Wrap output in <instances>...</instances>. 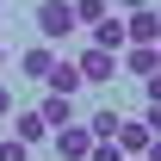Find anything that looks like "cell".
Returning <instances> with one entry per match:
<instances>
[{
	"label": "cell",
	"mask_w": 161,
	"mask_h": 161,
	"mask_svg": "<svg viewBox=\"0 0 161 161\" xmlns=\"http://www.w3.org/2000/svg\"><path fill=\"white\" fill-rule=\"evenodd\" d=\"M13 136H19V142H25V149H37V142H43V136H50V124H43V118H37V112H13Z\"/></svg>",
	"instance_id": "cell-11"
},
{
	"label": "cell",
	"mask_w": 161,
	"mask_h": 161,
	"mask_svg": "<svg viewBox=\"0 0 161 161\" xmlns=\"http://www.w3.org/2000/svg\"><path fill=\"white\" fill-rule=\"evenodd\" d=\"M142 99H149V105H161V68H155V75H142Z\"/></svg>",
	"instance_id": "cell-16"
},
{
	"label": "cell",
	"mask_w": 161,
	"mask_h": 161,
	"mask_svg": "<svg viewBox=\"0 0 161 161\" xmlns=\"http://www.w3.org/2000/svg\"><path fill=\"white\" fill-rule=\"evenodd\" d=\"M87 161H124V149L112 136H93V149H87Z\"/></svg>",
	"instance_id": "cell-13"
},
{
	"label": "cell",
	"mask_w": 161,
	"mask_h": 161,
	"mask_svg": "<svg viewBox=\"0 0 161 161\" xmlns=\"http://www.w3.org/2000/svg\"><path fill=\"white\" fill-rule=\"evenodd\" d=\"M142 161H161V136H149V149H142Z\"/></svg>",
	"instance_id": "cell-19"
},
{
	"label": "cell",
	"mask_w": 161,
	"mask_h": 161,
	"mask_svg": "<svg viewBox=\"0 0 161 161\" xmlns=\"http://www.w3.org/2000/svg\"><path fill=\"white\" fill-rule=\"evenodd\" d=\"M0 161H31V149H25L19 136H0Z\"/></svg>",
	"instance_id": "cell-15"
},
{
	"label": "cell",
	"mask_w": 161,
	"mask_h": 161,
	"mask_svg": "<svg viewBox=\"0 0 161 161\" xmlns=\"http://www.w3.org/2000/svg\"><path fill=\"white\" fill-rule=\"evenodd\" d=\"M112 142H118L124 155H142V149H149V124H142V118H118V130H112Z\"/></svg>",
	"instance_id": "cell-7"
},
{
	"label": "cell",
	"mask_w": 161,
	"mask_h": 161,
	"mask_svg": "<svg viewBox=\"0 0 161 161\" xmlns=\"http://www.w3.org/2000/svg\"><path fill=\"white\" fill-rule=\"evenodd\" d=\"M124 37L130 43H161V13L155 6H136V13L124 19Z\"/></svg>",
	"instance_id": "cell-4"
},
{
	"label": "cell",
	"mask_w": 161,
	"mask_h": 161,
	"mask_svg": "<svg viewBox=\"0 0 161 161\" xmlns=\"http://www.w3.org/2000/svg\"><path fill=\"white\" fill-rule=\"evenodd\" d=\"M37 118L50 124V130H62V124H75V99H68V93H43V105H37Z\"/></svg>",
	"instance_id": "cell-8"
},
{
	"label": "cell",
	"mask_w": 161,
	"mask_h": 161,
	"mask_svg": "<svg viewBox=\"0 0 161 161\" xmlns=\"http://www.w3.org/2000/svg\"><path fill=\"white\" fill-rule=\"evenodd\" d=\"M0 118H13V93H6V80H0Z\"/></svg>",
	"instance_id": "cell-18"
},
{
	"label": "cell",
	"mask_w": 161,
	"mask_h": 161,
	"mask_svg": "<svg viewBox=\"0 0 161 161\" xmlns=\"http://www.w3.org/2000/svg\"><path fill=\"white\" fill-rule=\"evenodd\" d=\"M124 161H142V155H124Z\"/></svg>",
	"instance_id": "cell-23"
},
{
	"label": "cell",
	"mask_w": 161,
	"mask_h": 161,
	"mask_svg": "<svg viewBox=\"0 0 161 161\" xmlns=\"http://www.w3.org/2000/svg\"><path fill=\"white\" fill-rule=\"evenodd\" d=\"M118 6H124V13H136V6H149V0H118Z\"/></svg>",
	"instance_id": "cell-20"
},
{
	"label": "cell",
	"mask_w": 161,
	"mask_h": 161,
	"mask_svg": "<svg viewBox=\"0 0 161 161\" xmlns=\"http://www.w3.org/2000/svg\"><path fill=\"white\" fill-rule=\"evenodd\" d=\"M118 68H124V75H155V68H161V62H155V43H124V50H118Z\"/></svg>",
	"instance_id": "cell-5"
},
{
	"label": "cell",
	"mask_w": 161,
	"mask_h": 161,
	"mask_svg": "<svg viewBox=\"0 0 161 161\" xmlns=\"http://www.w3.org/2000/svg\"><path fill=\"white\" fill-rule=\"evenodd\" d=\"M155 62H161V43H155Z\"/></svg>",
	"instance_id": "cell-22"
},
{
	"label": "cell",
	"mask_w": 161,
	"mask_h": 161,
	"mask_svg": "<svg viewBox=\"0 0 161 161\" xmlns=\"http://www.w3.org/2000/svg\"><path fill=\"white\" fill-rule=\"evenodd\" d=\"M19 68H25V80H50V68H56V50H50V43H31V50H25L19 56Z\"/></svg>",
	"instance_id": "cell-6"
},
{
	"label": "cell",
	"mask_w": 161,
	"mask_h": 161,
	"mask_svg": "<svg viewBox=\"0 0 161 161\" xmlns=\"http://www.w3.org/2000/svg\"><path fill=\"white\" fill-rule=\"evenodd\" d=\"M87 149H93V130L87 124H62L56 130V161H87Z\"/></svg>",
	"instance_id": "cell-3"
},
{
	"label": "cell",
	"mask_w": 161,
	"mask_h": 161,
	"mask_svg": "<svg viewBox=\"0 0 161 161\" xmlns=\"http://www.w3.org/2000/svg\"><path fill=\"white\" fill-rule=\"evenodd\" d=\"M93 19H105V0H75V25H93Z\"/></svg>",
	"instance_id": "cell-14"
},
{
	"label": "cell",
	"mask_w": 161,
	"mask_h": 161,
	"mask_svg": "<svg viewBox=\"0 0 161 161\" xmlns=\"http://www.w3.org/2000/svg\"><path fill=\"white\" fill-rule=\"evenodd\" d=\"M75 68H80V80H93V87H112V80H118V56L99 50V43H87L75 56Z\"/></svg>",
	"instance_id": "cell-2"
},
{
	"label": "cell",
	"mask_w": 161,
	"mask_h": 161,
	"mask_svg": "<svg viewBox=\"0 0 161 161\" xmlns=\"http://www.w3.org/2000/svg\"><path fill=\"white\" fill-rule=\"evenodd\" d=\"M142 124H149V136H161V105H149V112H142Z\"/></svg>",
	"instance_id": "cell-17"
},
{
	"label": "cell",
	"mask_w": 161,
	"mask_h": 161,
	"mask_svg": "<svg viewBox=\"0 0 161 161\" xmlns=\"http://www.w3.org/2000/svg\"><path fill=\"white\" fill-rule=\"evenodd\" d=\"M43 31L50 43H62V37H75L80 25H75V0H37V19H31Z\"/></svg>",
	"instance_id": "cell-1"
},
{
	"label": "cell",
	"mask_w": 161,
	"mask_h": 161,
	"mask_svg": "<svg viewBox=\"0 0 161 161\" xmlns=\"http://www.w3.org/2000/svg\"><path fill=\"white\" fill-rule=\"evenodd\" d=\"M43 93H68V99H75V93H80V68L56 56V68H50V80H43Z\"/></svg>",
	"instance_id": "cell-10"
},
{
	"label": "cell",
	"mask_w": 161,
	"mask_h": 161,
	"mask_svg": "<svg viewBox=\"0 0 161 161\" xmlns=\"http://www.w3.org/2000/svg\"><path fill=\"white\" fill-rule=\"evenodd\" d=\"M87 130H93V136H112V130H118V112H112V105H99V112L87 118Z\"/></svg>",
	"instance_id": "cell-12"
},
{
	"label": "cell",
	"mask_w": 161,
	"mask_h": 161,
	"mask_svg": "<svg viewBox=\"0 0 161 161\" xmlns=\"http://www.w3.org/2000/svg\"><path fill=\"white\" fill-rule=\"evenodd\" d=\"M87 31H93V43H99V50H112V56L130 43V37H124V19H112V13H105V19H93Z\"/></svg>",
	"instance_id": "cell-9"
},
{
	"label": "cell",
	"mask_w": 161,
	"mask_h": 161,
	"mask_svg": "<svg viewBox=\"0 0 161 161\" xmlns=\"http://www.w3.org/2000/svg\"><path fill=\"white\" fill-rule=\"evenodd\" d=\"M0 68H6V43H0Z\"/></svg>",
	"instance_id": "cell-21"
}]
</instances>
